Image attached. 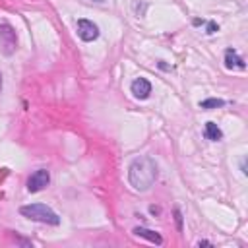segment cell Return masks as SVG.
<instances>
[{
  "mask_svg": "<svg viewBox=\"0 0 248 248\" xmlns=\"http://www.w3.org/2000/svg\"><path fill=\"white\" fill-rule=\"evenodd\" d=\"M157 174H159L157 163L149 155H143V157L134 159L130 163V167H128V182L138 192L149 190L153 186V182L157 180Z\"/></svg>",
  "mask_w": 248,
  "mask_h": 248,
  "instance_id": "obj_1",
  "label": "cell"
},
{
  "mask_svg": "<svg viewBox=\"0 0 248 248\" xmlns=\"http://www.w3.org/2000/svg\"><path fill=\"white\" fill-rule=\"evenodd\" d=\"M19 213L31 221H39V223H46V225H60V217L54 209H50L45 203H29V205H21Z\"/></svg>",
  "mask_w": 248,
  "mask_h": 248,
  "instance_id": "obj_2",
  "label": "cell"
},
{
  "mask_svg": "<svg viewBox=\"0 0 248 248\" xmlns=\"http://www.w3.org/2000/svg\"><path fill=\"white\" fill-rule=\"evenodd\" d=\"M17 48V37L10 23H0V52L12 56Z\"/></svg>",
  "mask_w": 248,
  "mask_h": 248,
  "instance_id": "obj_3",
  "label": "cell"
},
{
  "mask_svg": "<svg viewBox=\"0 0 248 248\" xmlns=\"http://www.w3.org/2000/svg\"><path fill=\"white\" fill-rule=\"evenodd\" d=\"M78 37L81 41H85V43H91V41H95L99 37V27L91 19L81 17V19H78Z\"/></svg>",
  "mask_w": 248,
  "mask_h": 248,
  "instance_id": "obj_4",
  "label": "cell"
},
{
  "mask_svg": "<svg viewBox=\"0 0 248 248\" xmlns=\"http://www.w3.org/2000/svg\"><path fill=\"white\" fill-rule=\"evenodd\" d=\"M50 182V174L46 169H39L35 170L29 178H27V190L29 192H41L43 188H46Z\"/></svg>",
  "mask_w": 248,
  "mask_h": 248,
  "instance_id": "obj_5",
  "label": "cell"
},
{
  "mask_svg": "<svg viewBox=\"0 0 248 248\" xmlns=\"http://www.w3.org/2000/svg\"><path fill=\"white\" fill-rule=\"evenodd\" d=\"M130 91H132V95H134L136 99L143 101V99H147V97L151 95V83H149V79H145V78H136V79L130 83Z\"/></svg>",
  "mask_w": 248,
  "mask_h": 248,
  "instance_id": "obj_6",
  "label": "cell"
},
{
  "mask_svg": "<svg viewBox=\"0 0 248 248\" xmlns=\"http://www.w3.org/2000/svg\"><path fill=\"white\" fill-rule=\"evenodd\" d=\"M225 68L227 70H244L246 62L234 48H227L225 50Z\"/></svg>",
  "mask_w": 248,
  "mask_h": 248,
  "instance_id": "obj_7",
  "label": "cell"
},
{
  "mask_svg": "<svg viewBox=\"0 0 248 248\" xmlns=\"http://www.w3.org/2000/svg\"><path fill=\"white\" fill-rule=\"evenodd\" d=\"M134 234H136V236H141V238H145V240H149V242H153V244H163L161 234L155 232V231H151V229L136 227V229H134Z\"/></svg>",
  "mask_w": 248,
  "mask_h": 248,
  "instance_id": "obj_8",
  "label": "cell"
},
{
  "mask_svg": "<svg viewBox=\"0 0 248 248\" xmlns=\"http://www.w3.org/2000/svg\"><path fill=\"white\" fill-rule=\"evenodd\" d=\"M203 136L209 140V141H219V140H223V132H221V128L215 124V122H205V128H203Z\"/></svg>",
  "mask_w": 248,
  "mask_h": 248,
  "instance_id": "obj_9",
  "label": "cell"
},
{
  "mask_svg": "<svg viewBox=\"0 0 248 248\" xmlns=\"http://www.w3.org/2000/svg\"><path fill=\"white\" fill-rule=\"evenodd\" d=\"M225 105V101L223 99H215V97H211V99H203V101H200V108H203V110H211V108H219V107H223Z\"/></svg>",
  "mask_w": 248,
  "mask_h": 248,
  "instance_id": "obj_10",
  "label": "cell"
},
{
  "mask_svg": "<svg viewBox=\"0 0 248 248\" xmlns=\"http://www.w3.org/2000/svg\"><path fill=\"white\" fill-rule=\"evenodd\" d=\"M205 23H207V29H205V33H207V35H213V33L219 29V25H217L215 21H205Z\"/></svg>",
  "mask_w": 248,
  "mask_h": 248,
  "instance_id": "obj_11",
  "label": "cell"
},
{
  "mask_svg": "<svg viewBox=\"0 0 248 248\" xmlns=\"http://www.w3.org/2000/svg\"><path fill=\"white\" fill-rule=\"evenodd\" d=\"M174 219H176V227H178V231H182V215H180V209H178V207L174 209Z\"/></svg>",
  "mask_w": 248,
  "mask_h": 248,
  "instance_id": "obj_12",
  "label": "cell"
},
{
  "mask_svg": "<svg viewBox=\"0 0 248 248\" xmlns=\"http://www.w3.org/2000/svg\"><path fill=\"white\" fill-rule=\"evenodd\" d=\"M198 246H211V242H209V240H200Z\"/></svg>",
  "mask_w": 248,
  "mask_h": 248,
  "instance_id": "obj_13",
  "label": "cell"
},
{
  "mask_svg": "<svg viewBox=\"0 0 248 248\" xmlns=\"http://www.w3.org/2000/svg\"><path fill=\"white\" fill-rule=\"evenodd\" d=\"M203 23H205V19H198V17L194 19V25H203Z\"/></svg>",
  "mask_w": 248,
  "mask_h": 248,
  "instance_id": "obj_14",
  "label": "cell"
},
{
  "mask_svg": "<svg viewBox=\"0 0 248 248\" xmlns=\"http://www.w3.org/2000/svg\"><path fill=\"white\" fill-rule=\"evenodd\" d=\"M0 89H2V74H0Z\"/></svg>",
  "mask_w": 248,
  "mask_h": 248,
  "instance_id": "obj_15",
  "label": "cell"
}]
</instances>
